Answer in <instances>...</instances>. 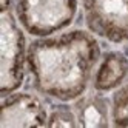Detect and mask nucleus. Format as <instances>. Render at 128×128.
<instances>
[{
  "label": "nucleus",
  "mask_w": 128,
  "mask_h": 128,
  "mask_svg": "<svg viewBox=\"0 0 128 128\" xmlns=\"http://www.w3.org/2000/svg\"><path fill=\"white\" fill-rule=\"evenodd\" d=\"M48 126H77V119L74 110L68 106L54 108L48 116Z\"/></svg>",
  "instance_id": "1a4fd4ad"
},
{
  "label": "nucleus",
  "mask_w": 128,
  "mask_h": 128,
  "mask_svg": "<svg viewBox=\"0 0 128 128\" xmlns=\"http://www.w3.org/2000/svg\"><path fill=\"white\" fill-rule=\"evenodd\" d=\"M16 12L28 34L48 37L74 22L77 0H16Z\"/></svg>",
  "instance_id": "f03ea898"
},
{
  "label": "nucleus",
  "mask_w": 128,
  "mask_h": 128,
  "mask_svg": "<svg viewBox=\"0 0 128 128\" xmlns=\"http://www.w3.org/2000/svg\"><path fill=\"white\" fill-rule=\"evenodd\" d=\"M99 60V42L91 31L84 30L42 37L28 48L34 86L60 102H71L85 94Z\"/></svg>",
  "instance_id": "f257e3e1"
},
{
  "label": "nucleus",
  "mask_w": 128,
  "mask_h": 128,
  "mask_svg": "<svg viewBox=\"0 0 128 128\" xmlns=\"http://www.w3.org/2000/svg\"><path fill=\"white\" fill-rule=\"evenodd\" d=\"M28 62L26 42L22 28L10 10L0 16V91L8 96L20 88Z\"/></svg>",
  "instance_id": "7ed1b4c3"
},
{
  "label": "nucleus",
  "mask_w": 128,
  "mask_h": 128,
  "mask_svg": "<svg viewBox=\"0 0 128 128\" xmlns=\"http://www.w3.org/2000/svg\"><path fill=\"white\" fill-rule=\"evenodd\" d=\"M111 125L128 126V84L120 86L111 100Z\"/></svg>",
  "instance_id": "6e6552de"
},
{
  "label": "nucleus",
  "mask_w": 128,
  "mask_h": 128,
  "mask_svg": "<svg viewBox=\"0 0 128 128\" xmlns=\"http://www.w3.org/2000/svg\"><path fill=\"white\" fill-rule=\"evenodd\" d=\"M128 74V59L122 52H108L99 63L94 74V88L97 91H111L122 85Z\"/></svg>",
  "instance_id": "423d86ee"
},
{
  "label": "nucleus",
  "mask_w": 128,
  "mask_h": 128,
  "mask_svg": "<svg viewBox=\"0 0 128 128\" xmlns=\"http://www.w3.org/2000/svg\"><path fill=\"white\" fill-rule=\"evenodd\" d=\"M88 30L111 43L128 42V0H80Z\"/></svg>",
  "instance_id": "20e7f679"
},
{
  "label": "nucleus",
  "mask_w": 128,
  "mask_h": 128,
  "mask_svg": "<svg viewBox=\"0 0 128 128\" xmlns=\"http://www.w3.org/2000/svg\"><path fill=\"white\" fill-rule=\"evenodd\" d=\"M80 126H106L111 125V105L104 97L86 96L76 99L72 106Z\"/></svg>",
  "instance_id": "0eeeda50"
},
{
  "label": "nucleus",
  "mask_w": 128,
  "mask_h": 128,
  "mask_svg": "<svg viewBox=\"0 0 128 128\" xmlns=\"http://www.w3.org/2000/svg\"><path fill=\"white\" fill-rule=\"evenodd\" d=\"M48 113L43 102L30 93H11L3 97L0 128L43 126L48 124Z\"/></svg>",
  "instance_id": "39448f33"
}]
</instances>
